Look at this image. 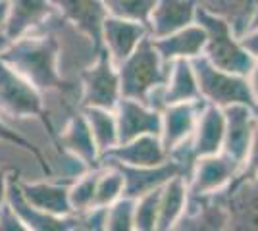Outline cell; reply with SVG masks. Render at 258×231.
Wrapping results in <instances>:
<instances>
[{
	"label": "cell",
	"mask_w": 258,
	"mask_h": 231,
	"mask_svg": "<svg viewBox=\"0 0 258 231\" xmlns=\"http://www.w3.org/2000/svg\"><path fill=\"white\" fill-rule=\"evenodd\" d=\"M123 174L119 172L116 164H100L97 177V191H95V206L106 208L108 204H112L114 200L123 197Z\"/></svg>",
	"instance_id": "27"
},
{
	"label": "cell",
	"mask_w": 258,
	"mask_h": 231,
	"mask_svg": "<svg viewBox=\"0 0 258 231\" xmlns=\"http://www.w3.org/2000/svg\"><path fill=\"white\" fill-rule=\"evenodd\" d=\"M256 176H258V121H256L254 131H252V139H250V144H248L245 162L241 166V172H239V176L235 177V181L250 179V177H256Z\"/></svg>",
	"instance_id": "33"
},
{
	"label": "cell",
	"mask_w": 258,
	"mask_h": 231,
	"mask_svg": "<svg viewBox=\"0 0 258 231\" xmlns=\"http://www.w3.org/2000/svg\"><path fill=\"white\" fill-rule=\"evenodd\" d=\"M203 100L201 89L197 81V73L191 60H173L168 66V77L166 83L162 85L160 91H156L151 99V106L162 110L168 104H177V102H197Z\"/></svg>",
	"instance_id": "10"
},
{
	"label": "cell",
	"mask_w": 258,
	"mask_h": 231,
	"mask_svg": "<svg viewBox=\"0 0 258 231\" xmlns=\"http://www.w3.org/2000/svg\"><path fill=\"white\" fill-rule=\"evenodd\" d=\"M199 0H156L147 29L151 37H164L195 23Z\"/></svg>",
	"instance_id": "21"
},
{
	"label": "cell",
	"mask_w": 258,
	"mask_h": 231,
	"mask_svg": "<svg viewBox=\"0 0 258 231\" xmlns=\"http://www.w3.org/2000/svg\"><path fill=\"white\" fill-rule=\"evenodd\" d=\"M226 216L229 229H258V176L233 181L226 191Z\"/></svg>",
	"instance_id": "11"
},
{
	"label": "cell",
	"mask_w": 258,
	"mask_h": 231,
	"mask_svg": "<svg viewBox=\"0 0 258 231\" xmlns=\"http://www.w3.org/2000/svg\"><path fill=\"white\" fill-rule=\"evenodd\" d=\"M98 168H87L70 183V204L74 212H85L95 206V191H97Z\"/></svg>",
	"instance_id": "28"
},
{
	"label": "cell",
	"mask_w": 258,
	"mask_h": 231,
	"mask_svg": "<svg viewBox=\"0 0 258 231\" xmlns=\"http://www.w3.org/2000/svg\"><path fill=\"white\" fill-rule=\"evenodd\" d=\"M6 10H8V0H0V54L12 43L6 35Z\"/></svg>",
	"instance_id": "36"
},
{
	"label": "cell",
	"mask_w": 258,
	"mask_h": 231,
	"mask_svg": "<svg viewBox=\"0 0 258 231\" xmlns=\"http://www.w3.org/2000/svg\"><path fill=\"white\" fill-rule=\"evenodd\" d=\"M6 197H8V174L0 170V206L6 202Z\"/></svg>",
	"instance_id": "38"
},
{
	"label": "cell",
	"mask_w": 258,
	"mask_h": 231,
	"mask_svg": "<svg viewBox=\"0 0 258 231\" xmlns=\"http://www.w3.org/2000/svg\"><path fill=\"white\" fill-rule=\"evenodd\" d=\"M6 202L12 206V210L20 216L27 231H72L79 229V216L76 212L70 216H52L41 212L27 202L23 197L22 185H20V176L18 174H8V197Z\"/></svg>",
	"instance_id": "8"
},
{
	"label": "cell",
	"mask_w": 258,
	"mask_h": 231,
	"mask_svg": "<svg viewBox=\"0 0 258 231\" xmlns=\"http://www.w3.org/2000/svg\"><path fill=\"white\" fill-rule=\"evenodd\" d=\"M104 164V162H102ZM108 164H116L119 168V172L123 174V181H125V187H123V197L137 198L149 191L162 187L168 179H172L177 174H183V168L179 162H175L173 158L166 160L164 164L158 166H145V168H135V166H125L118 164V162H108Z\"/></svg>",
	"instance_id": "18"
},
{
	"label": "cell",
	"mask_w": 258,
	"mask_h": 231,
	"mask_svg": "<svg viewBox=\"0 0 258 231\" xmlns=\"http://www.w3.org/2000/svg\"><path fill=\"white\" fill-rule=\"evenodd\" d=\"M158 54H160L162 62L164 64H172L173 60H193L197 56L203 54L206 43V35L205 29L195 22L183 29H177L170 35H164V37H151Z\"/></svg>",
	"instance_id": "22"
},
{
	"label": "cell",
	"mask_w": 258,
	"mask_h": 231,
	"mask_svg": "<svg viewBox=\"0 0 258 231\" xmlns=\"http://www.w3.org/2000/svg\"><path fill=\"white\" fill-rule=\"evenodd\" d=\"M121 97L151 102L152 95L160 91L168 77V64L162 62L151 35H147L139 46L118 66Z\"/></svg>",
	"instance_id": "2"
},
{
	"label": "cell",
	"mask_w": 258,
	"mask_h": 231,
	"mask_svg": "<svg viewBox=\"0 0 258 231\" xmlns=\"http://www.w3.org/2000/svg\"><path fill=\"white\" fill-rule=\"evenodd\" d=\"M147 35H149V29L145 23L106 16V20L102 23L100 44H102V50H106V54L110 56V60L119 66L139 46V43Z\"/></svg>",
	"instance_id": "14"
},
{
	"label": "cell",
	"mask_w": 258,
	"mask_h": 231,
	"mask_svg": "<svg viewBox=\"0 0 258 231\" xmlns=\"http://www.w3.org/2000/svg\"><path fill=\"white\" fill-rule=\"evenodd\" d=\"M56 14L52 0H8L6 10V35L16 41L23 35L43 29Z\"/></svg>",
	"instance_id": "16"
},
{
	"label": "cell",
	"mask_w": 258,
	"mask_h": 231,
	"mask_svg": "<svg viewBox=\"0 0 258 231\" xmlns=\"http://www.w3.org/2000/svg\"><path fill=\"white\" fill-rule=\"evenodd\" d=\"M247 79H248V87H250V93H252V99L256 102L258 106V60L252 62V66L248 69L247 73Z\"/></svg>",
	"instance_id": "37"
},
{
	"label": "cell",
	"mask_w": 258,
	"mask_h": 231,
	"mask_svg": "<svg viewBox=\"0 0 258 231\" xmlns=\"http://www.w3.org/2000/svg\"><path fill=\"white\" fill-rule=\"evenodd\" d=\"M239 39H241V44L245 46L248 54L254 60H258V27H250L247 31H243L239 35Z\"/></svg>",
	"instance_id": "35"
},
{
	"label": "cell",
	"mask_w": 258,
	"mask_h": 231,
	"mask_svg": "<svg viewBox=\"0 0 258 231\" xmlns=\"http://www.w3.org/2000/svg\"><path fill=\"white\" fill-rule=\"evenodd\" d=\"M224 118H226V131H224L222 150L243 166L252 139V131L256 127L258 112L245 104H233L224 108Z\"/></svg>",
	"instance_id": "15"
},
{
	"label": "cell",
	"mask_w": 258,
	"mask_h": 231,
	"mask_svg": "<svg viewBox=\"0 0 258 231\" xmlns=\"http://www.w3.org/2000/svg\"><path fill=\"white\" fill-rule=\"evenodd\" d=\"M224 131H226V118L224 108H218L214 104H206L199 114V120L195 125L191 139L187 141V148L193 158L208 156L222 150L224 146Z\"/></svg>",
	"instance_id": "19"
},
{
	"label": "cell",
	"mask_w": 258,
	"mask_h": 231,
	"mask_svg": "<svg viewBox=\"0 0 258 231\" xmlns=\"http://www.w3.org/2000/svg\"><path fill=\"white\" fill-rule=\"evenodd\" d=\"M0 60L29 79L44 95L66 87L60 69V39L48 23L35 33L12 41L2 50Z\"/></svg>",
	"instance_id": "1"
},
{
	"label": "cell",
	"mask_w": 258,
	"mask_h": 231,
	"mask_svg": "<svg viewBox=\"0 0 258 231\" xmlns=\"http://www.w3.org/2000/svg\"><path fill=\"white\" fill-rule=\"evenodd\" d=\"M52 4L64 22L85 35L98 50H102L100 33L108 16L102 0H52Z\"/></svg>",
	"instance_id": "12"
},
{
	"label": "cell",
	"mask_w": 258,
	"mask_h": 231,
	"mask_svg": "<svg viewBox=\"0 0 258 231\" xmlns=\"http://www.w3.org/2000/svg\"><path fill=\"white\" fill-rule=\"evenodd\" d=\"M58 144L66 154H70L74 160H77L85 168H97L100 166V152H98L93 133L89 129L83 112H76L66 127L58 135Z\"/></svg>",
	"instance_id": "20"
},
{
	"label": "cell",
	"mask_w": 258,
	"mask_h": 231,
	"mask_svg": "<svg viewBox=\"0 0 258 231\" xmlns=\"http://www.w3.org/2000/svg\"><path fill=\"white\" fill-rule=\"evenodd\" d=\"M160 189L149 191L135 198V231H156Z\"/></svg>",
	"instance_id": "31"
},
{
	"label": "cell",
	"mask_w": 258,
	"mask_h": 231,
	"mask_svg": "<svg viewBox=\"0 0 258 231\" xmlns=\"http://www.w3.org/2000/svg\"><path fill=\"white\" fill-rule=\"evenodd\" d=\"M189 208V187L187 177L183 174L168 179L160 189V204H158V221L156 231L177 229L183 216Z\"/></svg>",
	"instance_id": "23"
},
{
	"label": "cell",
	"mask_w": 258,
	"mask_h": 231,
	"mask_svg": "<svg viewBox=\"0 0 258 231\" xmlns=\"http://www.w3.org/2000/svg\"><path fill=\"white\" fill-rule=\"evenodd\" d=\"M170 160V154L164 148L160 141V135H141L131 141L116 144L112 150H108L104 156H100L102 162H118V164L135 166H158Z\"/></svg>",
	"instance_id": "17"
},
{
	"label": "cell",
	"mask_w": 258,
	"mask_h": 231,
	"mask_svg": "<svg viewBox=\"0 0 258 231\" xmlns=\"http://www.w3.org/2000/svg\"><path fill=\"white\" fill-rule=\"evenodd\" d=\"M81 108H108L114 110L121 99L118 66L110 60L106 50H100L97 58L81 71Z\"/></svg>",
	"instance_id": "6"
},
{
	"label": "cell",
	"mask_w": 258,
	"mask_h": 231,
	"mask_svg": "<svg viewBox=\"0 0 258 231\" xmlns=\"http://www.w3.org/2000/svg\"><path fill=\"white\" fill-rule=\"evenodd\" d=\"M85 116L89 129L93 133V139L97 144L100 156H104L108 150H112L118 144V123L114 110L108 108H81Z\"/></svg>",
	"instance_id": "25"
},
{
	"label": "cell",
	"mask_w": 258,
	"mask_h": 231,
	"mask_svg": "<svg viewBox=\"0 0 258 231\" xmlns=\"http://www.w3.org/2000/svg\"><path fill=\"white\" fill-rule=\"evenodd\" d=\"M195 22L205 29L206 43L203 56L206 60L222 69L247 75L254 58L245 50L239 35L231 27V23L227 22L224 16L208 12L203 6H199Z\"/></svg>",
	"instance_id": "3"
},
{
	"label": "cell",
	"mask_w": 258,
	"mask_h": 231,
	"mask_svg": "<svg viewBox=\"0 0 258 231\" xmlns=\"http://www.w3.org/2000/svg\"><path fill=\"white\" fill-rule=\"evenodd\" d=\"M0 231H27L20 216L12 210L8 202L0 206Z\"/></svg>",
	"instance_id": "34"
},
{
	"label": "cell",
	"mask_w": 258,
	"mask_h": 231,
	"mask_svg": "<svg viewBox=\"0 0 258 231\" xmlns=\"http://www.w3.org/2000/svg\"><path fill=\"white\" fill-rule=\"evenodd\" d=\"M241 172V164L224 150L195 158L187 176L189 198H210L226 191Z\"/></svg>",
	"instance_id": "7"
},
{
	"label": "cell",
	"mask_w": 258,
	"mask_h": 231,
	"mask_svg": "<svg viewBox=\"0 0 258 231\" xmlns=\"http://www.w3.org/2000/svg\"><path fill=\"white\" fill-rule=\"evenodd\" d=\"M0 141H6V143L18 146V148H23L25 152H29L33 158L37 160V164L41 166V170H43L44 176H48V177L52 176V166L48 164V160H46L44 154L41 152V148L33 143V141H29L27 137L20 135L14 127H10L2 116H0Z\"/></svg>",
	"instance_id": "32"
},
{
	"label": "cell",
	"mask_w": 258,
	"mask_h": 231,
	"mask_svg": "<svg viewBox=\"0 0 258 231\" xmlns=\"http://www.w3.org/2000/svg\"><path fill=\"white\" fill-rule=\"evenodd\" d=\"M135 229V198L121 197L106 206L104 231H133Z\"/></svg>",
	"instance_id": "29"
},
{
	"label": "cell",
	"mask_w": 258,
	"mask_h": 231,
	"mask_svg": "<svg viewBox=\"0 0 258 231\" xmlns=\"http://www.w3.org/2000/svg\"><path fill=\"white\" fill-rule=\"evenodd\" d=\"M156 0H102L108 16L131 20V22L145 23L149 22L151 10Z\"/></svg>",
	"instance_id": "30"
},
{
	"label": "cell",
	"mask_w": 258,
	"mask_h": 231,
	"mask_svg": "<svg viewBox=\"0 0 258 231\" xmlns=\"http://www.w3.org/2000/svg\"><path fill=\"white\" fill-rule=\"evenodd\" d=\"M118 123V144L141 135H160L162 112L147 102L121 97L114 108Z\"/></svg>",
	"instance_id": "9"
},
{
	"label": "cell",
	"mask_w": 258,
	"mask_h": 231,
	"mask_svg": "<svg viewBox=\"0 0 258 231\" xmlns=\"http://www.w3.org/2000/svg\"><path fill=\"white\" fill-rule=\"evenodd\" d=\"M250 27H258V6L254 8L252 16H250V20H248V23H247V29H250ZM247 29H245V31H247Z\"/></svg>",
	"instance_id": "39"
},
{
	"label": "cell",
	"mask_w": 258,
	"mask_h": 231,
	"mask_svg": "<svg viewBox=\"0 0 258 231\" xmlns=\"http://www.w3.org/2000/svg\"><path fill=\"white\" fill-rule=\"evenodd\" d=\"M201 89V97L206 104H214L218 108H227L233 104H245L258 112V106L248 87L247 75L233 73L208 62L205 56H197L191 60Z\"/></svg>",
	"instance_id": "5"
},
{
	"label": "cell",
	"mask_w": 258,
	"mask_h": 231,
	"mask_svg": "<svg viewBox=\"0 0 258 231\" xmlns=\"http://www.w3.org/2000/svg\"><path fill=\"white\" fill-rule=\"evenodd\" d=\"M0 116L4 120L37 118L48 131L50 139L58 143V135L54 133L52 121L44 106V93L4 60H0Z\"/></svg>",
	"instance_id": "4"
},
{
	"label": "cell",
	"mask_w": 258,
	"mask_h": 231,
	"mask_svg": "<svg viewBox=\"0 0 258 231\" xmlns=\"http://www.w3.org/2000/svg\"><path fill=\"white\" fill-rule=\"evenodd\" d=\"M203 106H205V100H197V102L168 104L160 110V141L168 154H172L175 148H179L181 144H185L191 139Z\"/></svg>",
	"instance_id": "13"
},
{
	"label": "cell",
	"mask_w": 258,
	"mask_h": 231,
	"mask_svg": "<svg viewBox=\"0 0 258 231\" xmlns=\"http://www.w3.org/2000/svg\"><path fill=\"white\" fill-rule=\"evenodd\" d=\"M199 6L224 16L237 35H241L247 29V23L252 16L258 0H199Z\"/></svg>",
	"instance_id": "26"
},
{
	"label": "cell",
	"mask_w": 258,
	"mask_h": 231,
	"mask_svg": "<svg viewBox=\"0 0 258 231\" xmlns=\"http://www.w3.org/2000/svg\"><path fill=\"white\" fill-rule=\"evenodd\" d=\"M23 197L27 202L41 212L52 214V216H70L74 214L70 204V185L54 183V181H22Z\"/></svg>",
	"instance_id": "24"
}]
</instances>
